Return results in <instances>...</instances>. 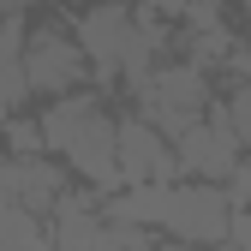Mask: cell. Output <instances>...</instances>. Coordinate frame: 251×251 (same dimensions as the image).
I'll list each match as a JSON object with an SVG mask.
<instances>
[{
	"label": "cell",
	"instance_id": "5",
	"mask_svg": "<svg viewBox=\"0 0 251 251\" xmlns=\"http://www.w3.org/2000/svg\"><path fill=\"white\" fill-rule=\"evenodd\" d=\"M138 12L126 0H102L78 18V48L90 60V72H126L132 66V48H138Z\"/></svg>",
	"mask_w": 251,
	"mask_h": 251
},
{
	"label": "cell",
	"instance_id": "3",
	"mask_svg": "<svg viewBox=\"0 0 251 251\" xmlns=\"http://www.w3.org/2000/svg\"><path fill=\"white\" fill-rule=\"evenodd\" d=\"M155 227H168L179 245H222L233 227V198L215 179H168L155 203Z\"/></svg>",
	"mask_w": 251,
	"mask_h": 251
},
{
	"label": "cell",
	"instance_id": "2",
	"mask_svg": "<svg viewBox=\"0 0 251 251\" xmlns=\"http://www.w3.org/2000/svg\"><path fill=\"white\" fill-rule=\"evenodd\" d=\"M132 90H138V114H144L168 144H174L192 120L209 114V78H203L198 60H179V66H174V60H168V66H150Z\"/></svg>",
	"mask_w": 251,
	"mask_h": 251
},
{
	"label": "cell",
	"instance_id": "1",
	"mask_svg": "<svg viewBox=\"0 0 251 251\" xmlns=\"http://www.w3.org/2000/svg\"><path fill=\"white\" fill-rule=\"evenodd\" d=\"M36 126H42V144L66 168H78L84 185H96V192H114L120 185V168H114V114H108V102L96 96V90H66V96H54Z\"/></svg>",
	"mask_w": 251,
	"mask_h": 251
},
{
	"label": "cell",
	"instance_id": "10",
	"mask_svg": "<svg viewBox=\"0 0 251 251\" xmlns=\"http://www.w3.org/2000/svg\"><path fill=\"white\" fill-rule=\"evenodd\" d=\"M78 251H155V245L144 239V227H138V222H114V215H108V222L90 233Z\"/></svg>",
	"mask_w": 251,
	"mask_h": 251
},
{
	"label": "cell",
	"instance_id": "7",
	"mask_svg": "<svg viewBox=\"0 0 251 251\" xmlns=\"http://www.w3.org/2000/svg\"><path fill=\"white\" fill-rule=\"evenodd\" d=\"M114 168H120V185H162L174 179V144L155 132L144 114H126L114 120Z\"/></svg>",
	"mask_w": 251,
	"mask_h": 251
},
{
	"label": "cell",
	"instance_id": "11",
	"mask_svg": "<svg viewBox=\"0 0 251 251\" xmlns=\"http://www.w3.org/2000/svg\"><path fill=\"white\" fill-rule=\"evenodd\" d=\"M222 120H227V132L239 138L245 162H251V78H239V84L227 90V102H222Z\"/></svg>",
	"mask_w": 251,
	"mask_h": 251
},
{
	"label": "cell",
	"instance_id": "12",
	"mask_svg": "<svg viewBox=\"0 0 251 251\" xmlns=\"http://www.w3.org/2000/svg\"><path fill=\"white\" fill-rule=\"evenodd\" d=\"M227 239H233V251H251V209H239V215H233Z\"/></svg>",
	"mask_w": 251,
	"mask_h": 251
},
{
	"label": "cell",
	"instance_id": "9",
	"mask_svg": "<svg viewBox=\"0 0 251 251\" xmlns=\"http://www.w3.org/2000/svg\"><path fill=\"white\" fill-rule=\"evenodd\" d=\"M24 102H30V84H24V24L6 18L0 24V126H6Z\"/></svg>",
	"mask_w": 251,
	"mask_h": 251
},
{
	"label": "cell",
	"instance_id": "4",
	"mask_svg": "<svg viewBox=\"0 0 251 251\" xmlns=\"http://www.w3.org/2000/svg\"><path fill=\"white\" fill-rule=\"evenodd\" d=\"M90 78V60L78 48L72 30H60V24H36V30H24V84H30V96H66V90H78Z\"/></svg>",
	"mask_w": 251,
	"mask_h": 251
},
{
	"label": "cell",
	"instance_id": "8",
	"mask_svg": "<svg viewBox=\"0 0 251 251\" xmlns=\"http://www.w3.org/2000/svg\"><path fill=\"white\" fill-rule=\"evenodd\" d=\"M0 179H6L12 203H24L30 215H48L54 198L66 192V174H60L54 162H42L36 150H30V155H12V162H0Z\"/></svg>",
	"mask_w": 251,
	"mask_h": 251
},
{
	"label": "cell",
	"instance_id": "6",
	"mask_svg": "<svg viewBox=\"0 0 251 251\" xmlns=\"http://www.w3.org/2000/svg\"><path fill=\"white\" fill-rule=\"evenodd\" d=\"M174 162L192 174V179H215V185H222V179L245 162L239 138L227 132V120H222V102H209V114H203V120H192V126L174 138Z\"/></svg>",
	"mask_w": 251,
	"mask_h": 251
}]
</instances>
